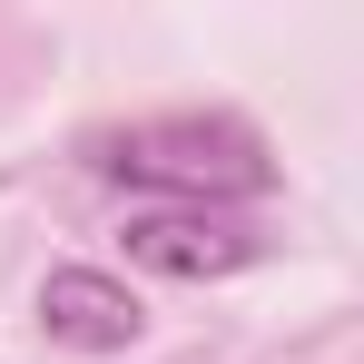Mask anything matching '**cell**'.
I'll return each mask as SVG.
<instances>
[{
    "mask_svg": "<svg viewBox=\"0 0 364 364\" xmlns=\"http://www.w3.org/2000/svg\"><path fill=\"white\" fill-rule=\"evenodd\" d=\"M99 168L128 178V187H158V197H187V207H227V197H266V187H276L266 138H256L246 119H207V109L119 128Z\"/></svg>",
    "mask_w": 364,
    "mask_h": 364,
    "instance_id": "obj_1",
    "label": "cell"
},
{
    "mask_svg": "<svg viewBox=\"0 0 364 364\" xmlns=\"http://www.w3.org/2000/svg\"><path fill=\"white\" fill-rule=\"evenodd\" d=\"M128 256L148 276H237V266L266 256V237H246V227L207 217V207H158V217L128 227Z\"/></svg>",
    "mask_w": 364,
    "mask_h": 364,
    "instance_id": "obj_2",
    "label": "cell"
},
{
    "mask_svg": "<svg viewBox=\"0 0 364 364\" xmlns=\"http://www.w3.org/2000/svg\"><path fill=\"white\" fill-rule=\"evenodd\" d=\"M40 325L60 345H79V355H119V345H138V296L119 276H99V266H60L40 286Z\"/></svg>",
    "mask_w": 364,
    "mask_h": 364,
    "instance_id": "obj_3",
    "label": "cell"
}]
</instances>
